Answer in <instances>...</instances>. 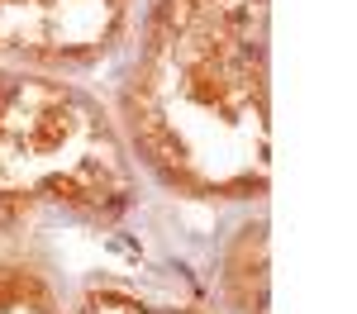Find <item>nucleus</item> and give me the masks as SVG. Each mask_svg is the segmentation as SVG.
Segmentation results:
<instances>
[{"label": "nucleus", "instance_id": "nucleus-1", "mask_svg": "<svg viewBox=\"0 0 357 314\" xmlns=\"http://www.w3.org/2000/svg\"><path fill=\"white\" fill-rule=\"evenodd\" d=\"M252 0H167L134 77V124L148 152L195 186L262 171V57Z\"/></svg>", "mask_w": 357, "mask_h": 314}, {"label": "nucleus", "instance_id": "nucleus-2", "mask_svg": "<svg viewBox=\"0 0 357 314\" xmlns=\"http://www.w3.org/2000/svg\"><path fill=\"white\" fill-rule=\"evenodd\" d=\"M124 191L119 143L77 91L0 72V224L38 205L105 210Z\"/></svg>", "mask_w": 357, "mask_h": 314}, {"label": "nucleus", "instance_id": "nucleus-3", "mask_svg": "<svg viewBox=\"0 0 357 314\" xmlns=\"http://www.w3.org/2000/svg\"><path fill=\"white\" fill-rule=\"evenodd\" d=\"M124 0H0V48L38 62L96 57L119 29Z\"/></svg>", "mask_w": 357, "mask_h": 314}, {"label": "nucleus", "instance_id": "nucleus-4", "mask_svg": "<svg viewBox=\"0 0 357 314\" xmlns=\"http://www.w3.org/2000/svg\"><path fill=\"white\" fill-rule=\"evenodd\" d=\"M0 314H57L48 305V295L29 281H10L0 276ZM82 314H158V310H143V305H124V300H96L91 310Z\"/></svg>", "mask_w": 357, "mask_h": 314}]
</instances>
